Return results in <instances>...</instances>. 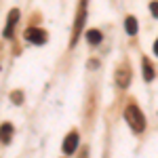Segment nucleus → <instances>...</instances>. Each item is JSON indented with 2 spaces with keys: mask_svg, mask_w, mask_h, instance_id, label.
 Masks as SVG:
<instances>
[{
  "mask_svg": "<svg viewBox=\"0 0 158 158\" xmlns=\"http://www.w3.org/2000/svg\"><path fill=\"white\" fill-rule=\"evenodd\" d=\"M150 11H152V15H154V17H158V0H154V2L150 4Z\"/></svg>",
  "mask_w": 158,
  "mask_h": 158,
  "instance_id": "9b49d317",
  "label": "nucleus"
},
{
  "mask_svg": "<svg viewBox=\"0 0 158 158\" xmlns=\"http://www.w3.org/2000/svg\"><path fill=\"white\" fill-rule=\"evenodd\" d=\"M124 120L129 122V127L133 129L135 133H141L146 129V118H143L141 110L137 108L135 103H129L127 106V110H124Z\"/></svg>",
  "mask_w": 158,
  "mask_h": 158,
  "instance_id": "f257e3e1",
  "label": "nucleus"
},
{
  "mask_svg": "<svg viewBox=\"0 0 158 158\" xmlns=\"http://www.w3.org/2000/svg\"><path fill=\"white\" fill-rule=\"evenodd\" d=\"M141 65H143V80H146V82H152V80H154V68H152V63L148 59H143Z\"/></svg>",
  "mask_w": 158,
  "mask_h": 158,
  "instance_id": "6e6552de",
  "label": "nucleus"
},
{
  "mask_svg": "<svg viewBox=\"0 0 158 158\" xmlns=\"http://www.w3.org/2000/svg\"><path fill=\"white\" fill-rule=\"evenodd\" d=\"M23 36H25V40L32 42V44H44V42H47V32L40 30V27H27Z\"/></svg>",
  "mask_w": 158,
  "mask_h": 158,
  "instance_id": "f03ea898",
  "label": "nucleus"
},
{
  "mask_svg": "<svg viewBox=\"0 0 158 158\" xmlns=\"http://www.w3.org/2000/svg\"><path fill=\"white\" fill-rule=\"evenodd\" d=\"M124 27H127V32L133 36V34H137V19L135 17H127L124 19Z\"/></svg>",
  "mask_w": 158,
  "mask_h": 158,
  "instance_id": "9d476101",
  "label": "nucleus"
},
{
  "mask_svg": "<svg viewBox=\"0 0 158 158\" xmlns=\"http://www.w3.org/2000/svg\"><path fill=\"white\" fill-rule=\"evenodd\" d=\"M85 23V2H82V9L78 11V19H76V25H74V38H72V47L76 44V40H78V30L82 27Z\"/></svg>",
  "mask_w": 158,
  "mask_h": 158,
  "instance_id": "423d86ee",
  "label": "nucleus"
},
{
  "mask_svg": "<svg viewBox=\"0 0 158 158\" xmlns=\"http://www.w3.org/2000/svg\"><path fill=\"white\" fill-rule=\"evenodd\" d=\"M154 53H156V55H158V40H156V42H154Z\"/></svg>",
  "mask_w": 158,
  "mask_h": 158,
  "instance_id": "ddd939ff",
  "label": "nucleus"
},
{
  "mask_svg": "<svg viewBox=\"0 0 158 158\" xmlns=\"http://www.w3.org/2000/svg\"><path fill=\"white\" fill-rule=\"evenodd\" d=\"M11 137H13V124L4 122V124L0 127V141H2V143H9Z\"/></svg>",
  "mask_w": 158,
  "mask_h": 158,
  "instance_id": "0eeeda50",
  "label": "nucleus"
},
{
  "mask_svg": "<svg viewBox=\"0 0 158 158\" xmlns=\"http://www.w3.org/2000/svg\"><path fill=\"white\" fill-rule=\"evenodd\" d=\"M86 40H89V44H99L101 42V32L99 30H89L86 32Z\"/></svg>",
  "mask_w": 158,
  "mask_h": 158,
  "instance_id": "1a4fd4ad",
  "label": "nucleus"
},
{
  "mask_svg": "<svg viewBox=\"0 0 158 158\" xmlns=\"http://www.w3.org/2000/svg\"><path fill=\"white\" fill-rule=\"evenodd\" d=\"M17 21H19V11L17 9H13L11 13H9V17H6V25H4V38H11L13 32H15V25H17Z\"/></svg>",
  "mask_w": 158,
  "mask_h": 158,
  "instance_id": "7ed1b4c3",
  "label": "nucleus"
},
{
  "mask_svg": "<svg viewBox=\"0 0 158 158\" xmlns=\"http://www.w3.org/2000/svg\"><path fill=\"white\" fill-rule=\"evenodd\" d=\"M76 148H78V133L72 131V133L65 137V141H63V152H65V154H74Z\"/></svg>",
  "mask_w": 158,
  "mask_h": 158,
  "instance_id": "39448f33",
  "label": "nucleus"
},
{
  "mask_svg": "<svg viewBox=\"0 0 158 158\" xmlns=\"http://www.w3.org/2000/svg\"><path fill=\"white\" fill-rule=\"evenodd\" d=\"M11 99L15 101V103H21V99H23V95H21V93H15V95H11Z\"/></svg>",
  "mask_w": 158,
  "mask_h": 158,
  "instance_id": "f8f14e48",
  "label": "nucleus"
},
{
  "mask_svg": "<svg viewBox=\"0 0 158 158\" xmlns=\"http://www.w3.org/2000/svg\"><path fill=\"white\" fill-rule=\"evenodd\" d=\"M129 82H131V72L122 65L120 70L116 72V86H118V89H127Z\"/></svg>",
  "mask_w": 158,
  "mask_h": 158,
  "instance_id": "20e7f679",
  "label": "nucleus"
}]
</instances>
